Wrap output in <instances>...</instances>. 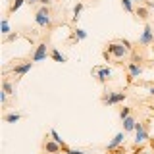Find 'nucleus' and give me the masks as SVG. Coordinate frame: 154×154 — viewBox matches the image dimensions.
I'll return each instance as SVG.
<instances>
[{
  "label": "nucleus",
  "instance_id": "obj_1",
  "mask_svg": "<svg viewBox=\"0 0 154 154\" xmlns=\"http://www.w3.org/2000/svg\"><path fill=\"white\" fill-rule=\"evenodd\" d=\"M150 139V122H137V127H135V139L133 144L135 146H144V143H148Z\"/></svg>",
  "mask_w": 154,
  "mask_h": 154
},
{
  "label": "nucleus",
  "instance_id": "obj_2",
  "mask_svg": "<svg viewBox=\"0 0 154 154\" xmlns=\"http://www.w3.org/2000/svg\"><path fill=\"white\" fill-rule=\"evenodd\" d=\"M125 98H127L125 91H104V94L100 96V102L104 106H118L125 102Z\"/></svg>",
  "mask_w": 154,
  "mask_h": 154
},
{
  "label": "nucleus",
  "instance_id": "obj_3",
  "mask_svg": "<svg viewBox=\"0 0 154 154\" xmlns=\"http://www.w3.org/2000/svg\"><path fill=\"white\" fill-rule=\"evenodd\" d=\"M35 23L41 29H50L52 27V12H50V8H46V6H41L35 12Z\"/></svg>",
  "mask_w": 154,
  "mask_h": 154
},
{
  "label": "nucleus",
  "instance_id": "obj_4",
  "mask_svg": "<svg viewBox=\"0 0 154 154\" xmlns=\"http://www.w3.org/2000/svg\"><path fill=\"white\" fill-rule=\"evenodd\" d=\"M33 66H35V62L29 58V60H17L16 64L12 66V69H10V73H12L16 79H21L23 75H27L29 71L33 69Z\"/></svg>",
  "mask_w": 154,
  "mask_h": 154
},
{
  "label": "nucleus",
  "instance_id": "obj_5",
  "mask_svg": "<svg viewBox=\"0 0 154 154\" xmlns=\"http://www.w3.org/2000/svg\"><path fill=\"white\" fill-rule=\"evenodd\" d=\"M106 50H108L110 54H112V58H116V60H123V58L127 56L129 52H131L129 48H125V46H123V42L119 41V38H118V41L108 42V45H106Z\"/></svg>",
  "mask_w": 154,
  "mask_h": 154
},
{
  "label": "nucleus",
  "instance_id": "obj_6",
  "mask_svg": "<svg viewBox=\"0 0 154 154\" xmlns=\"http://www.w3.org/2000/svg\"><path fill=\"white\" fill-rule=\"evenodd\" d=\"M91 73L96 77V81H98L100 85H104V83H108V81L112 79L114 71H112V67H110V66H96V67L91 69Z\"/></svg>",
  "mask_w": 154,
  "mask_h": 154
},
{
  "label": "nucleus",
  "instance_id": "obj_7",
  "mask_svg": "<svg viewBox=\"0 0 154 154\" xmlns=\"http://www.w3.org/2000/svg\"><path fill=\"white\" fill-rule=\"evenodd\" d=\"M137 45L139 46H150L154 45V27L150 23H144V29L141 31V35L137 38Z\"/></svg>",
  "mask_w": 154,
  "mask_h": 154
},
{
  "label": "nucleus",
  "instance_id": "obj_8",
  "mask_svg": "<svg viewBox=\"0 0 154 154\" xmlns=\"http://www.w3.org/2000/svg\"><path fill=\"white\" fill-rule=\"evenodd\" d=\"M48 56H50V48H48L46 41H41V42H38V45L35 46V50H33V54H31V60L37 64V62H45Z\"/></svg>",
  "mask_w": 154,
  "mask_h": 154
},
{
  "label": "nucleus",
  "instance_id": "obj_9",
  "mask_svg": "<svg viewBox=\"0 0 154 154\" xmlns=\"http://www.w3.org/2000/svg\"><path fill=\"white\" fill-rule=\"evenodd\" d=\"M60 152H64V150H62V146L56 141H52L50 135H46L45 143H42V154H60Z\"/></svg>",
  "mask_w": 154,
  "mask_h": 154
},
{
  "label": "nucleus",
  "instance_id": "obj_10",
  "mask_svg": "<svg viewBox=\"0 0 154 154\" xmlns=\"http://www.w3.org/2000/svg\"><path fill=\"white\" fill-rule=\"evenodd\" d=\"M125 137H127V133H125V131H119V133H116V135H114V139H112V141H110V143L104 146V150H106V152H112V150H116V148L123 146V143H125Z\"/></svg>",
  "mask_w": 154,
  "mask_h": 154
},
{
  "label": "nucleus",
  "instance_id": "obj_11",
  "mask_svg": "<svg viewBox=\"0 0 154 154\" xmlns=\"http://www.w3.org/2000/svg\"><path fill=\"white\" fill-rule=\"evenodd\" d=\"M125 67H127V83H131L135 77H139L143 73V66L137 64V62H127Z\"/></svg>",
  "mask_w": 154,
  "mask_h": 154
},
{
  "label": "nucleus",
  "instance_id": "obj_12",
  "mask_svg": "<svg viewBox=\"0 0 154 154\" xmlns=\"http://www.w3.org/2000/svg\"><path fill=\"white\" fill-rule=\"evenodd\" d=\"M135 16L139 19H143V21H148V16H150V10L146 6H143V4H139L137 8H135Z\"/></svg>",
  "mask_w": 154,
  "mask_h": 154
},
{
  "label": "nucleus",
  "instance_id": "obj_13",
  "mask_svg": "<svg viewBox=\"0 0 154 154\" xmlns=\"http://www.w3.org/2000/svg\"><path fill=\"white\" fill-rule=\"evenodd\" d=\"M89 37V33L85 31V29H81V27H73V31H71V41H85V38Z\"/></svg>",
  "mask_w": 154,
  "mask_h": 154
},
{
  "label": "nucleus",
  "instance_id": "obj_14",
  "mask_svg": "<svg viewBox=\"0 0 154 154\" xmlns=\"http://www.w3.org/2000/svg\"><path fill=\"white\" fill-rule=\"evenodd\" d=\"M2 91L8 96H16V87H14V83L8 79V77H4V79H2Z\"/></svg>",
  "mask_w": 154,
  "mask_h": 154
},
{
  "label": "nucleus",
  "instance_id": "obj_15",
  "mask_svg": "<svg viewBox=\"0 0 154 154\" xmlns=\"http://www.w3.org/2000/svg\"><path fill=\"white\" fill-rule=\"evenodd\" d=\"M0 33H2V37H8L10 33H12V27H10V16H8V14L2 17V21H0Z\"/></svg>",
  "mask_w": 154,
  "mask_h": 154
},
{
  "label": "nucleus",
  "instance_id": "obj_16",
  "mask_svg": "<svg viewBox=\"0 0 154 154\" xmlns=\"http://www.w3.org/2000/svg\"><path fill=\"white\" fill-rule=\"evenodd\" d=\"M50 58H52L54 62H60V64H66V62H67V56H66V54H62V52L58 50L56 46H52V48H50Z\"/></svg>",
  "mask_w": 154,
  "mask_h": 154
},
{
  "label": "nucleus",
  "instance_id": "obj_17",
  "mask_svg": "<svg viewBox=\"0 0 154 154\" xmlns=\"http://www.w3.org/2000/svg\"><path fill=\"white\" fill-rule=\"evenodd\" d=\"M21 118H23V114H19V112H6L4 114V122L6 123H17V122H21Z\"/></svg>",
  "mask_w": 154,
  "mask_h": 154
},
{
  "label": "nucleus",
  "instance_id": "obj_18",
  "mask_svg": "<svg viewBox=\"0 0 154 154\" xmlns=\"http://www.w3.org/2000/svg\"><path fill=\"white\" fill-rule=\"evenodd\" d=\"M135 127H137V119H135L133 116H129V118L123 119V131H125V133L135 131Z\"/></svg>",
  "mask_w": 154,
  "mask_h": 154
},
{
  "label": "nucleus",
  "instance_id": "obj_19",
  "mask_svg": "<svg viewBox=\"0 0 154 154\" xmlns=\"http://www.w3.org/2000/svg\"><path fill=\"white\" fill-rule=\"evenodd\" d=\"M23 4H27V0H12V4L8 6V16H12V14H16L17 10L23 6Z\"/></svg>",
  "mask_w": 154,
  "mask_h": 154
},
{
  "label": "nucleus",
  "instance_id": "obj_20",
  "mask_svg": "<svg viewBox=\"0 0 154 154\" xmlns=\"http://www.w3.org/2000/svg\"><path fill=\"white\" fill-rule=\"evenodd\" d=\"M83 8H85V4H83V2H77L75 6H73V17H71V23H77V21H79Z\"/></svg>",
  "mask_w": 154,
  "mask_h": 154
},
{
  "label": "nucleus",
  "instance_id": "obj_21",
  "mask_svg": "<svg viewBox=\"0 0 154 154\" xmlns=\"http://www.w3.org/2000/svg\"><path fill=\"white\" fill-rule=\"evenodd\" d=\"M48 135H50V139H52V141H56V143H58V144H60V146H62V148H64V146H66V143H64V139H62V137H60V133H58V131H56V129H50V131H48Z\"/></svg>",
  "mask_w": 154,
  "mask_h": 154
},
{
  "label": "nucleus",
  "instance_id": "obj_22",
  "mask_svg": "<svg viewBox=\"0 0 154 154\" xmlns=\"http://www.w3.org/2000/svg\"><path fill=\"white\" fill-rule=\"evenodd\" d=\"M119 2H122V8L125 10V12L135 14V2L133 0H119Z\"/></svg>",
  "mask_w": 154,
  "mask_h": 154
},
{
  "label": "nucleus",
  "instance_id": "obj_23",
  "mask_svg": "<svg viewBox=\"0 0 154 154\" xmlns=\"http://www.w3.org/2000/svg\"><path fill=\"white\" fill-rule=\"evenodd\" d=\"M62 150L66 154H87V150H83V148H71V146H67V144L62 148Z\"/></svg>",
  "mask_w": 154,
  "mask_h": 154
},
{
  "label": "nucleus",
  "instance_id": "obj_24",
  "mask_svg": "<svg viewBox=\"0 0 154 154\" xmlns=\"http://www.w3.org/2000/svg\"><path fill=\"white\" fill-rule=\"evenodd\" d=\"M129 116H131V108H129V106H123V108L119 110V119L123 122V119L129 118Z\"/></svg>",
  "mask_w": 154,
  "mask_h": 154
},
{
  "label": "nucleus",
  "instance_id": "obj_25",
  "mask_svg": "<svg viewBox=\"0 0 154 154\" xmlns=\"http://www.w3.org/2000/svg\"><path fill=\"white\" fill-rule=\"evenodd\" d=\"M17 38H19V35H17V33H14V31H12V33H10L8 37H4V42H16Z\"/></svg>",
  "mask_w": 154,
  "mask_h": 154
},
{
  "label": "nucleus",
  "instance_id": "obj_26",
  "mask_svg": "<svg viewBox=\"0 0 154 154\" xmlns=\"http://www.w3.org/2000/svg\"><path fill=\"white\" fill-rule=\"evenodd\" d=\"M0 104H2L4 108H8V94L4 93V91H2V93H0Z\"/></svg>",
  "mask_w": 154,
  "mask_h": 154
},
{
  "label": "nucleus",
  "instance_id": "obj_27",
  "mask_svg": "<svg viewBox=\"0 0 154 154\" xmlns=\"http://www.w3.org/2000/svg\"><path fill=\"white\" fill-rule=\"evenodd\" d=\"M119 41L123 42V46H125V48H129V50L133 52V42H131V41H127V38H119Z\"/></svg>",
  "mask_w": 154,
  "mask_h": 154
},
{
  "label": "nucleus",
  "instance_id": "obj_28",
  "mask_svg": "<svg viewBox=\"0 0 154 154\" xmlns=\"http://www.w3.org/2000/svg\"><path fill=\"white\" fill-rule=\"evenodd\" d=\"M144 87H146V91H148V96H154V83H146Z\"/></svg>",
  "mask_w": 154,
  "mask_h": 154
},
{
  "label": "nucleus",
  "instance_id": "obj_29",
  "mask_svg": "<svg viewBox=\"0 0 154 154\" xmlns=\"http://www.w3.org/2000/svg\"><path fill=\"white\" fill-rule=\"evenodd\" d=\"M38 4H41V6L50 8V6H52V0H38Z\"/></svg>",
  "mask_w": 154,
  "mask_h": 154
},
{
  "label": "nucleus",
  "instance_id": "obj_30",
  "mask_svg": "<svg viewBox=\"0 0 154 154\" xmlns=\"http://www.w3.org/2000/svg\"><path fill=\"white\" fill-rule=\"evenodd\" d=\"M125 154V146H119V148H116V150H112V152H110V154Z\"/></svg>",
  "mask_w": 154,
  "mask_h": 154
},
{
  "label": "nucleus",
  "instance_id": "obj_31",
  "mask_svg": "<svg viewBox=\"0 0 154 154\" xmlns=\"http://www.w3.org/2000/svg\"><path fill=\"white\" fill-rule=\"evenodd\" d=\"M148 144H150V148L154 150V137H152V135H150V139H148Z\"/></svg>",
  "mask_w": 154,
  "mask_h": 154
},
{
  "label": "nucleus",
  "instance_id": "obj_32",
  "mask_svg": "<svg viewBox=\"0 0 154 154\" xmlns=\"http://www.w3.org/2000/svg\"><path fill=\"white\" fill-rule=\"evenodd\" d=\"M27 4H38V0H27Z\"/></svg>",
  "mask_w": 154,
  "mask_h": 154
},
{
  "label": "nucleus",
  "instance_id": "obj_33",
  "mask_svg": "<svg viewBox=\"0 0 154 154\" xmlns=\"http://www.w3.org/2000/svg\"><path fill=\"white\" fill-rule=\"evenodd\" d=\"M133 2H135V4H141V2H144V0H133Z\"/></svg>",
  "mask_w": 154,
  "mask_h": 154
},
{
  "label": "nucleus",
  "instance_id": "obj_34",
  "mask_svg": "<svg viewBox=\"0 0 154 154\" xmlns=\"http://www.w3.org/2000/svg\"><path fill=\"white\" fill-rule=\"evenodd\" d=\"M152 66H154V58H152Z\"/></svg>",
  "mask_w": 154,
  "mask_h": 154
},
{
  "label": "nucleus",
  "instance_id": "obj_35",
  "mask_svg": "<svg viewBox=\"0 0 154 154\" xmlns=\"http://www.w3.org/2000/svg\"><path fill=\"white\" fill-rule=\"evenodd\" d=\"M152 118H154V112H152Z\"/></svg>",
  "mask_w": 154,
  "mask_h": 154
}]
</instances>
